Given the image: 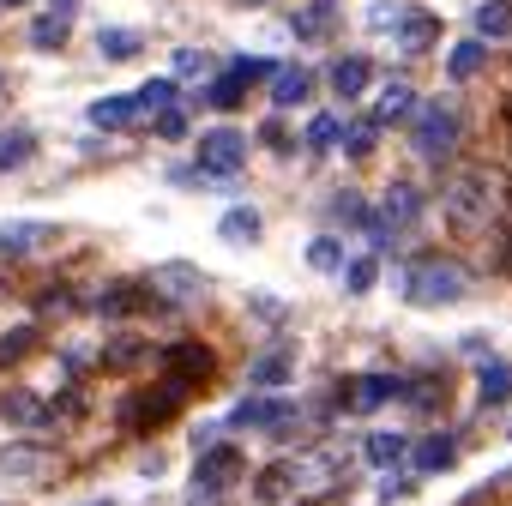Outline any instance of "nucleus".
<instances>
[{
    "instance_id": "obj_9",
    "label": "nucleus",
    "mask_w": 512,
    "mask_h": 506,
    "mask_svg": "<svg viewBox=\"0 0 512 506\" xmlns=\"http://www.w3.org/2000/svg\"><path fill=\"white\" fill-rule=\"evenodd\" d=\"M49 470H55V452H43L37 440L0 446V476H25V482H37V476H49Z\"/></svg>"
},
{
    "instance_id": "obj_15",
    "label": "nucleus",
    "mask_w": 512,
    "mask_h": 506,
    "mask_svg": "<svg viewBox=\"0 0 512 506\" xmlns=\"http://www.w3.org/2000/svg\"><path fill=\"white\" fill-rule=\"evenodd\" d=\"M0 416L19 422V428H37V422H49V404L37 392H0Z\"/></svg>"
},
{
    "instance_id": "obj_20",
    "label": "nucleus",
    "mask_w": 512,
    "mask_h": 506,
    "mask_svg": "<svg viewBox=\"0 0 512 506\" xmlns=\"http://www.w3.org/2000/svg\"><path fill=\"white\" fill-rule=\"evenodd\" d=\"M332 91H338V97H362V91H368V61H362V55L332 61Z\"/></svg>"
},
{
    "instance_id": "obj_25",
    "label": "nucleus",
    "mask_w": 512,
    "mask_h": 506,
    "mask_svg": "<svg viewBox=\"0 0 512 506\" xmlns=\"http://www.w3.org/2000/svg\"><path fill=\"white\" fill-rule=\"evenodd\" d=\"M482 61H488V49H482V37H470V43H458V49L446 55V73H452V79H476Z\"/></svg>"
},
{
    "instance_id": "obj_3",
    "label": "nucleus",
    "mask_w": 512,
    "mask_h": 506,
    "mask_svg": "<svg viewBox=\"0 0 512 506\" xmlns=\"http://www.w3.org/2000/svg\"><path fill=\"white\" fill-rule=\"evenodd\" d=\"M235 476H241V452L235 446H199V458H193V494H229L235 488Z\"/></svg>"
},
{
    "instance_id": "obj_37",
    "label": "nucleus",
    "mask_w": 512,
    "mask_h": 506,
    "mask_svg": "<svg viewBox=\"0 0 512 506\" xmlns=\"http://www.w3.org/2000/svg\"><path fill=\"white\" fill-rule=\"evenodd\" d=\"M31 338H37L31 326H19V332H7V338H0V362H19V356L31 350Z\"/></svg>"
},
{
    "instance_id": "obj_35",
    "label": "nucleus",
    "mask_w": 512,
    "mask_h": 506,
    "mask_svg": "<svg viewBox=\"0 0 512 506\" xmlns=\"http://www.w3.org/2000/svg\"><path fill=\"white\" fill-rule=\"evenodd\" d=\"M332 217H338V223H350V229H368V217H374V211H368L356 193H344V199H332Z\"/></svg>"
},
{
    "instance_id": "obj_23",
    "label": "nucleus",
    "mask_w": 512,
    "mask_h": 506,
    "mask_svg": "<svg viewBox=\"0 0 512 506\" xmlns=\"http://www.w3.org/2000/svg\"><path fill=\"white\" fill-rule=\"evenodd\" d=\"M512 31V0H482V7H476V37H506Z\"/></svg>"
},
{
    "instance_id": "obj_7",
    "label": "nucleus",
    "mask_w": 512,
    "mask_h": 506,
    "mask_svg": "<svg viewBox=\"0 0 512 506\" xmlns=\"http://www.w3.org/2000/svg\"><path fill=\"white\" fill-rule=\"evenodd\" d=\"M416 211H422V193H416V187H404V181H398V187H386V199H380V211H374V217H368V229H362V235H368V241H374V247H386V235H392V229H398V223H410V217H416Z\"/></svg>"
},
{
    "instance_id": "obj_28",
    "label": "nucleus",
    "mask_w": 512,
    "mask_h": 506,
    "mask_svg": "<svg viewBox=\"0 0 512 506\" xmlns=\"http://www.w3.org/2000/svg\"><path fill=\"white\" fill-rule=\"evenodd\" d=\"M374 278H380V260H374V253H362V260H344V290H350V296H368Z\"/></svg>"
},
{
    "instance_id": "obj_41",
    "label": "nucleus",
    "mask_w": 512,
    "mask_h": 506,
    "mask_svg": "<svg viewBox=\"0 0 512 506\" xmlns=\"http://www.w3.org/2000/svg\"><path fill=\"white\" fill-rule=\"evenodd\" d=\"M235 73H241V79H247V85H260V79H272V73H278V67H272V61H260V55H253V61H247V55H241V61H235Z\"/></svg>"
},
{
    "instance_id": "obj_10",
    "label": "nucleus",
    "mask_w": 512,
    "mask_h": 506,
    "mask_svg": "<svg viewBox=\"0 0 512 506\" xmlns=\"http://www.w3.org/2000/svg\"><path fill=\"white\" fill-rule=\"evenodd\" d=\"M386 398H404V380H392V374H362V380H350V392H338L344 410H374V404H386Z\"/></svg>"
},
{
    "instance_id": "obj_46",
    "label": "nucleus",
    "mask_w": 512,
    "mask_h": 506,
    "mask_svg": "<svg viewBox=\"0 0 512 506\" xmlns=\"http://www.w3.org/2000/svg\"><path fill=\"white\" fill-rule=\"evenodd\" d=\"M91 506H109V500H91Z\"/></svg>"
},
{
    "instance_id": "obj_4",
    "label": "nucleus",
    "mask_w": 512,
    "mask_h": 506,
    "mask_svg": "<svg viewBox=\"0 0 512 506\" xmlns=\"http://www.w3.org/2000/svg\"><path fill=\"white\" fill-rule=\"evenodd\" d=\"M241 163H247V139H241L235 127H211V133H199V175L229 181Z\"/></svg>"
},
{
    "instance_id": "obj_17",
    "label": "nucleus",
    "mask_w": 512,
    "mask_h": 506,
    "mask_svg": "<svg viewBox=\"0 0 512 506\" xmlns=\"http://www.w3.org/2000/svg\"><path fill=\"white\" fill-rule=\"evenodd\" d=\"M163 362H169V374H175V380H187V386L211 374V356H205V350H193V344H169V356H163Z\"/></svg>"
},
{
    "instance_id": "obj_38",
    "label": "nucleus",
    "mask_w": 512,
    "mask_h": 506,
    "mask_svg": "<svg viewBox=\"0 0 512 506\" xmlns=\"http://www.w3.org/2000/svg\"><path fill=\"white\" fill-rule=\"evenodd\" d=\"M181 133H187V115H181L175 103H169V109H157V139H181Z\"/></svg>"
},
{
    "instance_id": "obj_13",
    "label": "nucleus",
    "mask_w": 512,
    "mask_h": 506,
    "mask_svg": "<svg viewBox=\"0 0 512 506\" xmlns=\"http://www.w3.org/2000/svg\"><path fill=\"white\" fill-rule=\"evenodd\" d=\"M332 19H338V0H308V7L290 19V31H296L302 43H320V37L332 31Z\"/></svg>"
},
{
    "instance_id": "obj_36",
    "label": "nucleus",
    "mask_w": 512,
    "mask_h": 506,
    "mask_svg": "<svg viewBox=\"0 0 512 506\" xmlns=\"http://www.w3.org/2000/svg\"><path fill=\"white\" fill-rule=\"evenodd\" d=\"M139 308V296L127 290V284H109L103 296H97V314H133Z\"/></svg>"
},
{
    "instance_id": "obj_1",
    "label": "nucleus",
    "mask_w": 512,
    "mask_h": 506,
    "mask_svg": "<svg viewBox=\"0 0 512 506\" xmlns=\"http://www.w3.org/2000/svg\"><path fill=\"white\" fill-rule=\"evenodd\" d=\"M464 290H470V272L458 260H416L404 272V302L410 308H452V302H464Z\"/></svg>"
},
{
    "instance_id": "obj_39",
    "label": "nucleus",
    "mask_w": 512,
    "mask_h": 506,
    "mask_svg": "<svg viewBox=\"0 0 512 506\" xmlns=\"http://www.w3.org/2000/svg\"><path fill=\"white\" fill-rule=\"evenodd\" d=\"M344 151H350V157H368V151H374V121L350 127V133H344Z\"/></svg>"
},
{
    "instance_id": "obj_18",
    "label": "nucleus",
    "mask_w": 512,
    "mask_h": 506,
    "mask_svg": "<svg viewBox=\"0 0 512 506\" xmlns=\"http://www.w3.org/2000/svg\"><path fill=\"white\" fill-rule=\"evenodd\" d=\"M476 398L482 404H506L512 398V368L506 362H482L476 368Z\"/></svg>"
},
{
    "instance_id": "obj_11",
    "label": "nucleus",
    "mask_w": 512,
    "mask_h": 506,
    "mask_svg": "<svg viewBox=\"0 0 512 506\" xmlns=\"http://www.w3.org/2000/svg\"><path fill=\"white\" fill-rule=\"evenodd\" d=\"M37 241H49V223H37V217L0 223V260H19V253H31Z\"/></svg>"
},
{
    "instance_id": "obj_30",
    "label": "nucleus",
    "mask_w": 512,
    "mask_h": 506,
    "mask_svg": "<svg viewBox=\"0 0 512 506\" xmlns=\"http://www.w3.org/2000/svg\"><path fill=\"white\" fill-rule=\"evenodd\" d=\"M61 43H67V13H43V19L31 25V49L49 55V49H61Z\"/></svg>"
},
{
    "instance_id": "obj_24",
    "label": "nucleus",
    "mask_w": 512,
    "mask_h": 506,
    "mask_svg": "<svg viewBox=\"0 0 512 506\" xmlns=\"http://www.w3.org/2000/svg\"><path fill=\"white\" fill-rule=\"evenodd\" d=\"M31 151H37V139H31L25 127L0 133V175H7V169H25V163H31Z\"/></svg>"
},
{
    "instance_id": "obj_26",
    "label": "nucleus",
    "mask_w": 512,
    "mask_h": 506,
    "mask_svg": "<svg viewBox=\"0 0 512 506\" xmlns=\"http://www.w3.org/2000/svg\"><path fill=\"white\" fill-rule=\"evenodd\" d=\"M97 55H103V61H133V55H139V31H115V25L97 31Z\"/></svg>"
},
{
    "instance_id": "obj_16",
    "label": "nucleus",
    "mask_w": 512,
    "mask_h": 506,
    "mask_svg": "<svg viewBox=\"0 0 512 506\" xmlns=\"http://www.w3.org/2000/svg\"><path fill=\"white\" fill-rule=\"evenodd\" d=\"M308 91H314V79H308L302 67H278V73H272V103H278V109L308 103Z\"/></svg>"
},
{
    "instance_id": "obj_6",
    "label": "nucleus",
    "mask_w": 512,
    "mask_h": 506,
    "mask_svg": "<svg viewBox=\"0 0 512 506\" xmlns=\"http://www.w3.org/2000/svg\"><path fill=\"white\" fill-rule=\"evenodd\" d=\"M229 428H266L272 440H290L284 428H296V410H290L284 398H241V404L229 410Z\"/></svg>"
},
{
    "instance_id": "obj_27",
    "label": "nucleus",
    "mask_w": 512,
    "mask_h": 506,
    "mask_svg": "<svg viewBox=\"0 0 512 506\" xmlns=\"http://www.w3.org/2000/svg\"><path fill=\"white\" fill-rule=\"evenodd\" d=\"M452 458H458V440H452V434H428V440L416 446V464H422V470H446Z\"/></svg>"
},
{
    "instance_id": "obj_8",
    "label": "nucleus",
    "mask_w": 512,
    "mask_h": 506,
    "mask_svg": "<svg viewBox=\"0 0 512 506\" xmlns=\"http://www.w3.org/2000/svg\"><path fill=\"white\" fill-rule=\"evenodd\" d=\"M151 290L163 302H199L205 296V272L187 266V260H169V266H151Z\"/></svg>"
},
{
    "instance_id": "obj_31",
    "label": "nucleus",
    "mask_w": 512,
    "mask_h": 506,
    "mask_svg": "<svg viewBox=\"0 0 512 506\" xmlns=\"http://www.w3.org/2000/svg\"><path fill=\"white\" fill-rule=\"evenodd\" d=\"M133 103H139L145 115H157V109H169V103H175V79H145V85L133 91Z\"/></svg>"
},
{
    "instance_id": "obj_40",
    "label": "nucleus",
    "mask_w": 512,
    "mask_h": 506,
    "mask_svg": "<svg viewBox=\"0 0 512 506\" xmlns=\"http://www.w3.org/2000/svg\"><path fill=\"white\" fill-rule=\"evenodd\" d=\"M139 356H145V344H127V338H121V344L103 350V368H127V362H139Z\"/></svg>"
},
{
    "instance_id": "obj_5",
    "label": "nucleus",
    "mask_w": 512,
    "mask_h": 506,
    "mask_svg": "<svg viewBox=\"0 0 512 506\" xmlns=\"http://www.w3.org/2000/svg\"><path fill=\"white\" fill-rule=\"evenodd\" d=\"M440 205H446V217H452L458 229H488V181H482V175H458V181L440 193Z\"/></svg>"
},
{
    "instance_id": "obj_29",
    "label": "nucleus",
    "mask_w": 512,
    "mask_h": 506,
    "mask_svg": "<svg viewBox=\"0 0 512 506\" xmlns=\"http://www.w3.org/2000/svg\"><path fill=\"white\" fill-rule=\"evenodd\" d=\"M308 266H314V272H344V241H338V235L308 241Z\"/></svg>"
},
{
    "instance_id": "obj_14",
    "label": "nucleus",
    "mask_w": 512,
    "mask_h": 506,
    "mask_svg": "<svg viewBox=\"0 0 512 506\" xmlns=\"http://www.w3.org/2000/svg\"><path fill=\"white\" fill-rule=\"evenodd\" d=\"M217 235H223L229 247L260 241V211H253V205H235V211H223V217H217Z\"/></svg>"
},
{
    "instance_id": "obj_33",
    "label": "nucleus",
    "mask_w": 512,
    "mask_h": 506,
    "mask_svg": "<svg viewBox=\"0 0 512 506\" xmlns=\"http://www.w3.org/2000/svg\"><path fill=\"white\" fill-rule=\"evenodd\" d=\"M404 452H410L404 434H368V464H398Z\"/></svg>"
},
{
    "instance_id": "obj_42",
    "label": "nucleus",
    "mask_w": 512,
    "mask_h": 506,
    "mask_svg": "<svg viewBox=\"0 0 512 506\" xmlns=\"http://www.w3.org/2000/svg\"><path fill=\"white\" fill-rule=\"evenodd\" d=\"M175 73H211V55H199V49H181V55H175Z\"/></svg>"
},
{
    "instance_id": "obj_32",
    "label": "nucleus",
    "mask_w": 512,
    "mask_h": 506,
    "mask_svg": "<svg viewBox=\"0 0 512 506\" xmlns=\"http://www.w3.org/2000/svg\"><path fill=\"white\" fill-rule=\"evenodd\" d=\"M338 139H344V121L338 115H314L308 121V151H332Z\"/></svg>"
},
{
    "instance_id": "obj_22",
    "label": "nucleus",
    "mask_w": 512,
    "mask_h": 506,
    "mask_svg": "<svg viewBox=\"0 0 512 506\" xmlns=\"http://www.w3.org/2000/svg\"><path fill=\"white\" fill-rule=\"evenodd\" d=\"M404 115H416V91L398 79V85H386V91H380V103H374V121H404Z\"/></svg>"
},
{
    "instance_id": "obj_45",
    "label": "nucleus",
    "mask_w": 512,
    "mask_h": 506,
    "mask_svg": "<svg viewBox=\"0 0 512 506\" xmlns=\"http://www.w3.org/2000/svg\"><path fill=\"white\" fill-rule=\"evenodd\" d=\"M241 7H260V0H241Z\"/></svg>"
},
{
    "instance_id": "obj_19",
    "label": "nucleus",
    "mask_w": 512,
    "mask_h": 506,
    "mask_svg": "<svg viewBox=\"0 0 512 506\" xmlns=\"http://www.w3.org/2000/svg\"><path fill=\"white\" fill-rule=\"evenodd\" d=\"M290 374H296V362H290V350H272V356H260V362H253V368H247V386H266V392H272V386H284Z\"/></svg>"
},
{
    "instance_id": "obj_43",
    "label": "nucleus",
    "mask_w": 512,
    "mask_h": 506,
    "mask_svg": "<svg viewBox=\"0 0 512 506\" xmlns=\"http://www.w3.org/2000/svg\"><path fill=\"white\" fill-rule=\"evenodd\" d=\"M49 7H55V13H73V7H79V0H49Z\"/></svg>"
},
{
    "instance_id": "obj_12",
    "label": "nucleus",
    "mask_w": 512,
    "mask_h": 506,
    "mask_svg": "<svg viewBox=\"0 0 512 506\" xmlns=\"http://www.w3.org/2000/svg\"><path fill=\"white\" fill-rule=\"evenodd\" d=\"M434 37H440V19H434V13H410V7H404V19H398V49H404V55H422Z\"/></svg>"
},
{
    "instance_id": "obj_34",
    "label": "nucleus",
    "mask_w": 512,
    "mask_h": 506,
    "mask_svg": "<svg viewBox=\"0 0 512 506\" xmlns=\"http://www.w3.org/2000/svg\"><path fill=\"white\" fill-rule=\"evenodd\" d=\"M241 91H247V79H241V73L229 67V73H223V79H217V85L205 91V103H217V109H235V103H241Z\"/></svg>"
},
{
    "instance_id": "obj_21",
    "label": "nucleus",
    "mask_w": 512,
    "mask_h": 506,
    "mask_svg": "<svg viewBox=\"0 0 512 506\" xmlns=\"http://www.w3.org/2000/svg\"><path fill=\"white\" fill-rule=\"evenodd\" d=\"M133 115H139V103H133V97H97V103H91V127H103V133L127 127Z\"/></svg>"
},
{
    "instance_id": "obj_44",
    "label": "nucleus",
    "mask_w": 512,
    "mask_h": 506,
    "mask_svg": "<svg viewBox=\"0 0 512 506\" xmlns=\"http://www.w3.org/2000/svg\"><path fill=\"white\" fill-rule=\"evenodd\" d=\"M0 7H25V0H0Z\"/></svg>"
},
{
    "instance_id": "obj_2",
    "label": "nucleus",
    "mask_w": 512,
    "mask_h": 506,
    "mask_svg": "<svg viewBox=\"0 0 512 506\" xmlns=\"http://www.w3.org/2000/svg\"><path fill=\"white\" fill-rule=\"evenodd\" d=\"M410 145H416V157L446 163L458 151V109L452 103H422L416 109V127H410Z\"/></svg>"
}]
</instances>
